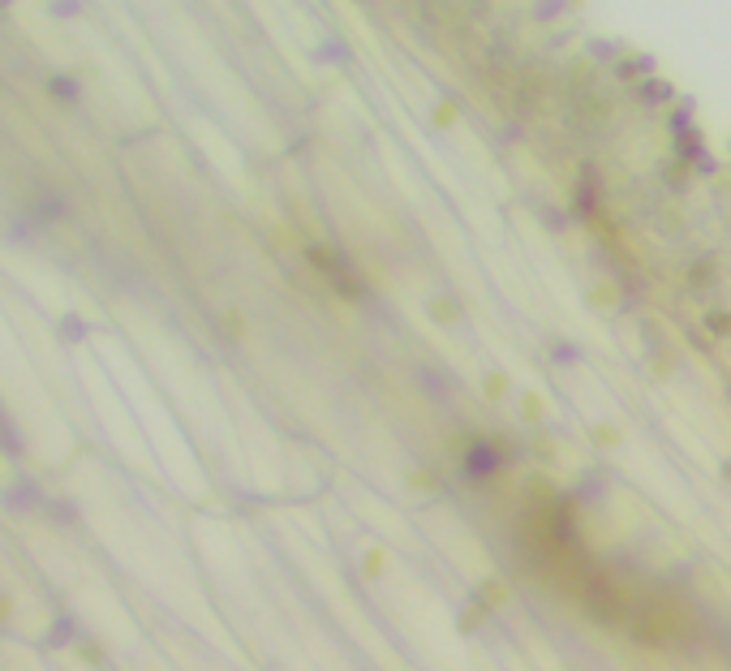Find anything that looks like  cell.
Listing matches in <instances>:
<instances>
[{
  "instance_id": "cell-1",
  "label": "cell",
  "mask_w": 731,
  "mask_h": 671,
  "mask_svg": "<svg viewBox=\"0 0 731 671\" xmlns=\"http://www.w3.org/2000/svg\"><path fill=\"white\" fill-rule=\"evenodd\" d=\"M310 263L319 267L323 276L336 284V293H340V297H362V293H366V284L357 280V271H353V263L344 259V254L323 250V246H310Z\"/></svg>"
},
{
  "instance_id": "cell-3",
  "label": "cell",
  "mask_w": 731,
  "mask_h": 671,
  "mask_svg": "<svg viewBox=\"0 0 731 671\" xmlns=\"http://www.w3.org/2000/svg\"><path fill=\"white\" fill-rule=\"evenodd\" d=\"M426 319L435 327H456L465 319V306L452 293H435V297H426Z\"/></svg>"
},
{
  "instance_id": "cell-12",
  "label": "cell",
  "mask_w": 731,
  "mask_h": 671,
  "mask_svg": "<svg viewBox=\"0 0 731 671\" xmlns=\"http://www.w3.org/2000/svg\"><path fill=\"white\" fill-rule=\"evenodd\" d=\"M409 491H435V474L430 469H409Z\"/></svg>"
},
{
  "instance_id": "cell-7",
  "label": "cell",
  "mask_w": 731,
  "mask_h": 671,
  "mask_svg": "<svg viewBox=\"0 0 731 671\" xmlns=\"http://www.w3.org/2000/svg\"><path fill=\"white\" fill-rule=\"evenodd\" d=\"M430 125H435L439 134H452L456 125H461V104H456V99H435V108H430Z\"/></svg>"
},
{
  "instance_id": "cell-6",
  "label": "cell",
  "mask_w": 731,
  "mask_h": 671,
  "mask_svg": "<svg viewBox=\"0 0 731 671\" xmlns=\"http://www.w3.org/2000/svg\"><path fill=\"white\" fill-rule=\"evenodd\" d=\"M516 405H521V418H525L529 426H542V422H547V413H551L547 396L534 392V388H521V401H516Z\"/></svg>"
},
{
  "instance_id": "cell-9",
  "label": "cell",
  "mask_w": 731,
  "mask_h": 671,
  "mask_svg": "<svg viewBox=\"0 0 731 671\" xmlns=\"http://www.w3.org/2000/svg\"><path fill=\"white\" fill-rule=\"evenodd\" d=\"M362 573H366V581H383V573H387V551L383 547H366Z\"/></svg>"
},
{
  "instance_id": "cell-8",
  "label": "cell",
  "mask_w": 731,
  "mask_h": 671,
  "mask_svg": "<svg viewBox=\"0 0 731 671\" xmlns=\"http://www.w3.org/2000/svg\"><path fill=\"white\" fill-rule=\"evenodd\" d=\"M590 444L602 448V452L624 448V426H615V422H590Z\"/></svg>"
},
{
  "instance_id": "cell-14",
  "label": "cell",
  "mask_w": 731,
  "mask_h": 671,
  "mask_svg": "<svg viewBox=\"0 0 731 671\" xmlns=\"http://www.w3.org/2000/svg\"><path fill=\"white\" fill-rule=\"evenodd\" d=\"M723 469H727V474H731V461H727V465H723Z\"/></svg>"
},
{
  "instance_id": "cell-2",
  "label": "cell",
  "mask_w": 731,
  "mask_h": 671,
  "mask_svg": "<svg viewBox=\"0 0 731 671\" xmlns=\"http://www.w3.org/2000/svg\"><path fill=\"white\" fill-rule=\"evenodd\" d=\"M577 211L585 224H598L602 220V203H598V173L594 168H581V181H577Z\"/></svg>"
},
{
  "instance_id": "cell-4",
  "label": "cell",
  "mask_w": 731,
  "mask_h": 671,
  "mask_svg": "<svg viewBox=\"0 0 731 671\" xmlns=\"http://www.w3.org/2000/svg\"><path fill=\"white\" fill-rule=\"evenodd\" d=\"M585 306L598 310V314H615V310L624 306V297H620V289H615L611 280H598V284H590V289H585Z\"/></svg>"
},
{
  "instance_id": "cell-13",
  "label": "cell",
  "mask_w": 731,
  "mask_h": 671,
  "mask_svg": "<svg viewBox=\"0 0 731 671\" xmlns=\"http://www.w3.org/2000/svg\"><path fill=\"white\" fill-rule=\"evenodd\" d=\"M585 5H590V0H568V9H585Z\"/></svg>"
},
{
  "instance_id": "cell-5",
  "label": "cell",
  "mask_w": 731,
  "mask_h": 671,
  "mask_svg": "<svg viewBox=\"0 0 731 671\" xmlns=\"http://www.w3.org/2000/svg\"><path fill=\"white\" fill-rule=\"evenodd\" d=\"M512 392H516V388H512V375H508V370L491 366V370L482 375V401H486V405H504Z\"/></svg>"
},
{
  "instance_id": "cell-11",
  "label": "cell",
  "mask_w": 731,
  "mask_h": 671,
  "mask_svg": "<svg viewBox=\"0 0 731 671\" xmlns=\"http://www.w3.org/2000/svg\"><path fill=\"white\" fill-rule=\"evenodd\" d=\"M706 327H710V336H731V314H723V310H710L706 314Z\"/></svg>"
},
{
  "instance_id": "cell-10",
  "label": "cell",
  "mask_w": 731,
  "mask_h": 671,
  "mask_svg": "<svg viewBox=\"0 0 731 671\" xmlns=\"http://www.w3.org/2000/svg\"><path fill=\"white\" fill-rule=\"evenodd\" d=\"M650 370H654V375H658V379H671V375H676V353H671V349H663V353H654V362H650Z\"/></svg>"
}]
</instances>
